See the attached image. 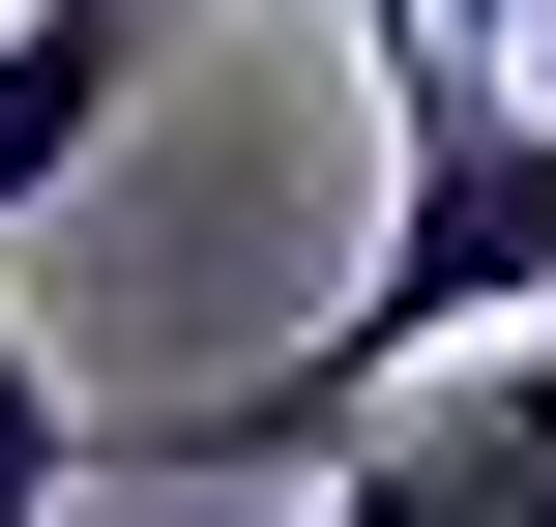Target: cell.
<instances>
[{"label":"cell","mask_w":556,"mask_h":527,"mask_svg":"<svg viewBox=\"0 0 556 527\" xmlns=\"http://www.w3.org/2000/svg\"><path fill=\"white\" fill-rule=\"evenodd\" d=\"M352 59H381V264L323 293V352L176 381V411H147V469H293V440H381L440 352L556 323V88H528V59H469V29H410V0H352Z\"/></svg>","instance_id":"6da1fadb"},{"label":"cell","mask_w":556,"mask_h":527,"mask_svg":"<svg viewBox=\"0 0 556 527\" xmlns=\"http://www.w3.org/2000/svg\"><path fill=\"white\" fill-rule=\"evenodd\" d=\"M323 527H556V323L440 352V381L352 440V499H323Z\"/></svg>","instance_id":"7a4b0ae2"},{"label":"cell","mask_w":556,"mask_h":527,"mask_svg":"<svg viewBox=\"0 0 556 527\" xmlns=\"http://www.w3.org/2000/svg\"><path fill=\"white\" fill-rule=\"evenodd\" d=\"M147 59H176L147 0H0V235H29V205L117 147V117H147Z\"/></svg>","instance_id":"3957f363"},{"label":"cell","mask_w":556,"mask_h":527,"mask_svg":"<svg viewBox=\"0 0 556 527\" xmlns=\"http://www.w3.org/2000/svg\"><path fill=\"white\" fill-rule=\"evenodd\" d=\"M0 527H88V411H59V352H29V293H0Z\"/></svg>","instance_id":"277c9868"},{"label":"cell","mask_w":556,"mask_h":527,"mask_svg":"<svg viewBox=\"0 0 556 527\" xmlns=\"http://www.w3.org/2000/svg\"><path fill=\"white\" fill-rule=\"evenodd\" d=\"M147 29H205V0H147Z\"/></svg>","instance_id":"5b68a950"}]
</instances>
